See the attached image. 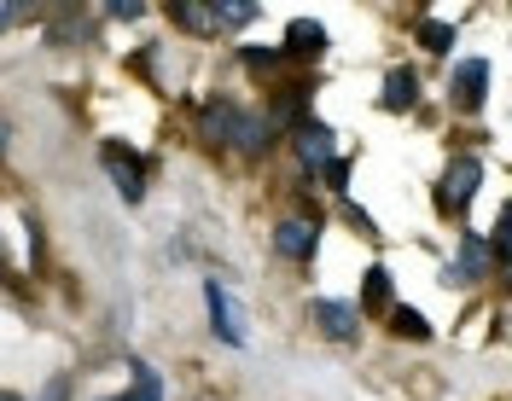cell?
Wrapping results in <instances>:
<instances>
[{
    "mask_svg": "<svg viewBox=\"0 0 512 401\" xmlns=\"http://www.w3.org/2000/svg\"><path fill=\"white\" fill-rule=\"evenodd\" d=\"M478 186H483V163L472 152H460L448 163L443 186H437V210H443V216H466V204L478 198Z\"/></svg>",
    "mask_w": 512,
    "mask_h": 401,
    "instance_id": "1",
    "label": "cell"
},
{
    "mask_svg": "<svg viewBox=\"0 0 512 401\" xmlns=\"http://www.w3.org/2000/svg\"><path fill=\"white\" fill-rule=\"evenodd\" d=\"M99 163L111 169V181H117V192H123V204H140V198H146V163H140L134 146L105 140V146H99Z\"/></svg>",
    "mask_w": 512,
    "mask_h": 401,
    "instance_id": "2",
    "label": "cell"
},
{
    "mask_svg": "<svg viewBox=\"0 0 512 401\" xmlns=\"http://www.w3.org/2000/svg\"><path fill=\"white\" fill-rule=\"evenodd\" d=\"M448 99H454V111H460V117H478L483 99H489V64H483V59H460V64H454Z\"/></svg>",
    "mask_w": 512,
    "mask_h": 401,
    "instance_id": "3",
    "label": "cell"
},
{
    "mask_svg": "<svg viewBox=\"0 0 512 401\" xmlns=\"http://www.w3.org/2000/svg\"><path fill=\"white\" fill-rule=\"evenodd\" d=\"M204 303H210V326H216V338H222L227 349H245V314H239V303L227 297L216 279L204 285Z\"/></svg>",
    "mask_w": 512,
    "mask_h": 401,
    "instance_id": "4",
    "label": "cell"
},
{
    "mask_svg": "<svg viewBox=\"0 0 512 401\" xmlns=\"http://www.w3.org/2000/svg\"><path fill=\"white\" fill-rule=\"evenodd\" d=\"M297 163L309 175H326V163H332V128L320 123V117H303L297 123Z\"/></svg>",
    "mask_w": 512,
    "mask_h": 401,
    "instance_id": "5",
    "label": "cell"
},
{
    "mask_svg": "<svg viewBox=\"0 0 512 401\" xmlns=\"http://www.w3.org/2000/svg\"><path fill=\"white\" fill-rule=\"evenodd\" d=\"M274 250H280L286 262H309V256L320 250V227L315 221H303V216L274 221Z\"/></svg>",
    "mask_w": 512,
    "mask_h": 401,
    "instance_id": "6",
    "label": "cell"
},
{
    "mask_svg": "<svg viewBox=\"0 0 512 401\" xmlns=\"http://www.w3.org/2000/svg\"><path fill=\"white\" fill-rule=\"evenodd\" d=\"M274 146V117L268 111H239V128H233V152L262 157Z\"/></svg>",
    "mask_w": 512,
    "mask_h": 401,
    "instance_id": "7",
    "label": "cell"
},
{
    "mask_svg": "<svg viewBox=\"0 0 512 401\" xmlns=\"http://www.w3.org/2000/svg\"><path fill=\"white\" fill-rule=\"evenodd\" d=\"M379 105H384V111H414V105H419V76H414V64H390Z\"/></svg>",
    "mask_w": 512,
    "mask_h": 401,
    "instance_id": "8",
    "label": "cell"
},
{
    "mask_svg": "<svg viewBox=\"0 0 512 401\" xmlns=\"http://www.w3.org/2000/svg\"><path fill=\"white\" fill-rule=\"evenodd\" d=\"M361 309H396V285H390V268L384 262H373L367 274H361Z\"/></svg>",
    "mask_w": 512,
    "mask_h": 401,
    "instance_id": "9",
    "label": "cell"
},
{
    "mask_svg": "<svg viewBox=\"0 0 512 401\" xmlns=\"http://www.w3.org/2000/svg\"><path fill=\"white\" fill-rule=\"evenodd\" d=\"M315 320H320V326H326L338 343H355V332H361V326H355V314L344 309V303H332V297H315Z\"/></svg>",
    "mask_w": 512,
    "mask_h": 401,
    "instance_id": "10",
    "label": "cell"
},
{
    "mask_svg": "<svg viewBox=\"0 0 512 401\" xmlns=\"http://www.w3.org/2000/svg\"><path fill=\"white\" fill-rule=\"evenodd\" d=\"M489 274V239H460V268H448V279H483Z\"/></svg>",
    "mask_w": 512,
    "mask_h": 401,
    "instance_id": "11",
    "label": "cell"
},
{
    "mask_svg": "<svg viewBox=\"0 0 512 401\" xmlns=\"http://www.w3.org/2000/svg\"><path fill=\"white\" fill-rule=\"evenodd\" d=\"M326 47V30H320V18H297L286 30V59H297V53H320Z\"/></svg>",
    "mask_w": 512,
    "mask_h": 401,
    "instance_id": "12",
    "label": "cell"
},
{
    "mask_svg": "<svg viewBox=\"0 0 512 401\" xmlns=\"http://www.w3.org/2000/svg\"><path fill=\"white\" fill-rule=\"evenodd\" d=\"M256 18H262V6H256V0H216V24H233V30H245V24H256Z\"/></svg>",
    "mask_w": 512,
    "mask_h": 401,
    "instance_id": "13",
    "label": "cell"
},
{
    "mask_svg": "<svg viewBox=\"0 0 512 401\" xmlns=\"http://www.w3.org/2000/svg\"><path fill=\"white\" fill-rule=\"evenodd\" d=\"M390 332H396V338H414V343H425V338H431V320L396 303V309H390Z\"/></svg>",
    "mask_w": 512,
    "mask_h": 401,
    "instance_id": "14",
    "label": "cell"
},
{
    "mask_svg": "<svg viewBox=\"0 0 512 401\" xmlns=\"http://www.w3.org/2000/svg\"><path fill=\"white\" fill-rule=\"evenodd\" d=\"M128 372H134V396H123V401H163V378L146 361H128Z\"/></svg>",
    "mask_w": 512,
    "mask_h": 401,
    "instance_id": "15",
    "label": "cell"
},
{
    "mask_svg": "<svg viewBox=\"0 0 512 401\" xmlns=\"http://www.w3.org/2000/svg\"><path fill=\"white\" fill-rule=\"evenodd\" d=\"M175 18L187 24V30H216V6H204V0H175Z\"/></svg>",
    "mask_w": 512,
    "mask_h": 401,
    "instance_id": "16",
    "label": "cell"
},
{
    "mask_svg": "<svg viewBox=\"0 0 512 401\" xmlns=\"http://www.w3.org/2000/svg\"><path fill=\"white\" fill-rule=\"evenodd\" d=\"M239 64L256 70V76H268V70H280V64H286V47H280V53H274V47H239Z\"/></svg>",
    "mask_w": 512,
    "mask_h": 401,
    "instance_id": "17",
    "label": "cell"
},
{
    "mask_svg": "<svg viewBox=\"0 0 512 401\" xmlns=\"http://www.w3.org/2000/svg\"><path fill=\"white\" fill-rule=\"evenodd\" d=\"M489 256H495L501 268L512 262V204L501 210V221H495V233H489Z\"/></svg>",
    "mask_w": 512,
    "mask_h": 401,
    "instance_id": "18",
    "label": "cell"
},
{
    "mask_svg": "<svg viewBox=\"0 0 512 401\" xmlns=\"http://www.w3.org/2000/svg\"><path fill=\"white\" fill-rule=\"evenodd\" d=\"M419 47H425V53H448V47H454V24H443V18L419 24Z\"/></svg>",
    "mask_w": 512,
    "mask_h": 401,
    "instance_id": "19",
    "label": "cell"
},
{
    "mask_svg": "<svg viewBox=\"0 0 512 401\" xmlns=\"http://www.w3.org/2000/svg\"><path fill=\"white\" fill-rule=\"evenodd\" d=\"M326 186H332V192L350 186V157H332V163H326Z\"/></svg>",
    "mask_w": 512,
    "mask_h": 401,
    "instance_id": "20",
    "label": "cell"
},
{
    "mask_svg": "<svg viewBox=\"0 0 512 401\" xmlns=\"http://www.w3.org/2000/svg\"><path fill=\"white\" fill-rule=\"evenodd\" d=\"M41 401H70V372H59V378H47V390H41Z\"/></svg>",
    "mask_w": 512,
    "mask_h": 401,
    "instance_id": "21",
    "label": "cell"
},
{
    "mask_svg": "<svg viewBox=\"0 0 512 401\" xmlns=\"http://www.w3.org/2000/svg\"><path fill=\"white\" fill-rule=\"evenodd\" d=\"M140 12H146V6H128V0H111V6H105V18H117V24H134Z\"/></svg>",
    "mask_w": 512,
    "mask_h": 401,
    "instance_id": "22",
    "label": "cell"
},
{
    "mask_svg": "<svg viewBox=\"0 0 512 401\" xmlns=\"http://www.w3.org/2000/svg\"><path fill=\"white\" fill-rule=\"evenodd\" d=\"M507 291H512V262H507Z\"/></svg>",
    "mask_w": 512,
    "mask_h": 401,
    "instance_id": "23",
    "label": "cell"
}]
</instances>
